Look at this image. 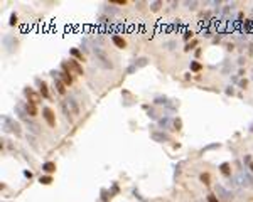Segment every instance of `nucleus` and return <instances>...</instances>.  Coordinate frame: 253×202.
<instances>
[{"mask_svg": "<svg viewBox=\"0 0 253 202\" xmlns=\"http://www.w3.org/2000/svg\"><path fill=\"white\" fill-rule=\"evenodd\" d=\"M42 172L44 173H54L56 172V164H54V162H46V164H42Z\"/></svg>", "mask_w": 253, "mask_h": 202, "instance_id": "11", "label": "nucleus"}, {"mask_svg": "<svg viewBox=\"0 0 253 202\" xmlns=\"http://www.w3.org/2000/svg\"><path fill=\"white\" fill-rule=\"evenodd\" d=\"M113 4H116V5H125L127 2H125V0H113Z\"/></svg>", "mask_w": 253, "mask_h": 202, "instance_id": "33", "label": "nucleus"}, {"mask_svg": "<svg viewBox=\"0 0 253 202\" xmlns=\"http://www.w3.org/2000/svg\"><path fill=\"white\" fill-rule=\"evenodd\" d=\"M61 108H63V113H64L66 115V118H69V115H71V110H69V104H68V101H63V103H61Z\"/></svg>", "mask_w": 253, "mask_h": 202, "instance_id": "17", "label": "nucleus"}, {"mask_svg": "<svg viewBox=\"0 0 253 202\" xmlns=\"http://www.w3.org/2000/svg\"><path fill=\"white\" fill-rule=\"evenodd\" d=\"M219 170H221V173H223V175H226V177L231 175V165L228 164V162H223V164L219 165Z\"/></svg>", "mask_w": 253, "mask_h": 202, "instance_id": "13", "label": "nucleus"}, {"mask_svg": "<svg viewBox=\"0 0 253 202\" xmlns=\"http://www.w3.org/2000/svg\"><path fill=\"white\" fill-rule=\"evenodd\" d=\"M26 108H27V113H29V116H35V115H37V104L27 103Z\"/></svg>", "mask_w": 253, "mask_h": 202, "instance_id": "14", "label": "nucleus"}, {"mask_svg": "<svg viewBox=\"0 0 253 202\" xmlns=\"http://www.w3.org/2000/svg\"><path fill=\"white\" fill-rule=\"evenodd\" d=\"M71 54H73L74 57H76L78 61H85V57H83V54L79 51H78V49H71Z\"/></svg>", "mask_w": 253, "mask_h": 202, "instance_id": "21", "label": "nucleus"}, {"mask_svg": "<svg viewBox=\"0 0 253 202\" xmlns=\"http://www.w3.org/2000/svg\"><path fill=\"white\" fill-rule=\"evenodd\" d=\"M191 35H193V32H186V34H184V39H189Z\"/></svg>", "mask_w": 253, "mask_h": 202, "instance_id": "36", "label": "nucleus"}, {"mask_svg": "<svg viewBox=\"0 0 253 202\" xmlns=\"http://www.w3.org/2000/svg\"><path fill=\"white\" fill-rule=\"evenodd\" d=\"M10 26H15V24H17V15H15V14H12V15H10V22H9Z\"/></svg>", "mask_w": 253, "mask_h": 202, "instance_id": "26", "label": "nucleus"}, {"mask_svg": "<svg viewBox=\"0 0 253 202\" xmlns=\"http://www.w3.org/2000/svg\"><path fill=\"white\" fill-rule=\"evenodd\" d=\"M174 126H176V130H180V126H182V121H180L179 118H176V120H174Z\"/></svg>", "mask_w": 253, "mask_h": 202, "instance_id": "27", "label": "nucleus"}, {"mask_svg": "<svg viewBox=\"0 0 253 202\" xmlns=\"http://www.w3.org/2000/svg\"><path fill=\"white\" fill-rule=\"evenodd\" d=\"M214 190H216V194L219 195V199H223V200H231V199H233V194L230 192V190L224 189L223 185H216Z\"/></svg>", "mask_w": 253, "mask_h": 202, "instance_id": "4", "label": "nucleus"}, {"mask_svg": "<svg viewBox=\"0 0 253 202\" xmlns=\"http://www.w3.org/2000/svg\"><path fill=\"white\" fill-rule=\"evenodd\" d=\"M152 140L157 142V143L169 142V135L167 133H160V131H154V133H152Z\"/></svg>", "mask_w": 253, "mask_h": 202, "instance_id": "7", "label": "nucleus"}, {"mask_svg": "<svg viewBox=\"0 0 253 202\" xmlns=\"http://www.w3.org/2000/svg\"><path fill=\"white\" fill-rule=\"evenodd\" d=\"M26 123H27V130H29L30 133H34V135H39V125L35 123V121H29V118L26 120Z\"/></svg>", "mask_w": 253, "mask_h": 202, "instance_id": "10", "label": "nucleus"}, {"mask_svg": "<svg viewBox=\"0 0 253 202\" xmlns=\"http://www.w3.org/2000/svg\"><path fill=\"white\" fill-rule=\"evenodd\" d=\"M42 118L49 126H56V115L51 108H42Z\"/></svg>", "mask_w": 253, "mask_h": 202, "instance_id": "2", "label": "nucleus"}, {"mask_svg": "<svg viewBox=\"0 0 253 202\" xmlns=\"http://www.w3.org/2000/svg\"><path fill=\"white\" fill-rule=\"evenodd\" d=\"M201 69H202V66L199 64L197 61H193V62H191V71H194V73H199Z\"/></svg>", "mask_w": 253, "mask_h": 202, "instance_id": "19", "label": "nucleus"}, {"mask_svg": "<svg viewBox=\"0 0 253 202\" xmlns=\"http://www.w3.org/2000/svg\"><path fill=\"white\" fill-rule=\"evenodd\" d=\"M199 179H201V182H202V184H209V180H211V175H209V173H201V177H199Z\"/></svg>", "mask_w": 253, "mask_h": 202, "instance_id": "22", "label": "nucleus"}, {"mask_svg": "<svg viewBox=\"0 0 253 202\" xmlns=\"http://www.w3.org/2000/svg\"><path fill=\"white\" fill-rule=\"evenodd\" d=\"M243 162H245V164H251V157H250V155H245V158H243Z\"/></svg>", "mask_w": 253, "mask_h": 202, "instance_id": "30", "label": "nucleus"}, {"mask_svg": "<svg viewBox=\"0 0 253 202\" xmlns=\"http://www.w3.org/2000/svg\"><path fill=\"white\" fill-rule=\"evenodd\" d=\"M66 101H68L69 106L73 108V115H78V111H79V110H78V104L74 103V99H66Z\"/></svg>", "mask_w": 253, "mask_h": 202, "instance_id": "20", "label": "nucleus"}, {"mask_svg": "<svg viewBox=\"0 0 253 202\" xmlns=\"http://www.w3.org/2000/svg\"><path fill=\"white\" fill-rule=\"evenodd\" d=\"M39 88H41V89H39V93H41V96H42V98H49V89H47V84H46V83L42 81Z\"/></svg>", "mask_w": 253, "mask_h": 202, "instance_id": "15", "label": "nucleus"}, {"mask_svg": "<svg viewBox=\"0 0 253 202\" xmlns=\"http://www.w3.org/2000/svg\"><path fill=\"white\" fill-rule=\"evenodd\" d=\"M250 170H251V172H253V162H251V164H250Z\"/></svg>", "mask_w": 253, "mask_h": 202, "instance_id": "38", "label": "nucleus"}, {"mask_svg": "<svg viewBox=\"0 0 253 202\" xmlns=\"http://www.w3.org/2000/svg\"><path fill=\"white\" fill-rule=\"evenodd\" d=\"M15 111H17V115H19L20 120H27V115H29V113H27V108L22 103H19L17 106H15Z\"/></svg>", "mask_w": 253, "mask_h": 202, "instance_id": "8", "label": "nucleus"}, {"mask_svg": "<svg viewBox=\"0 0 253 202\" xmlns=\"http://www.w3.org/2000/svg\"><path fill=\"white\" fill-rule=\"evenodd\" d=\"M160 5H162V2H152V4H150V10H152V12H157V10L160 9Z\"/></svg>", "mask_w": 253, "mask_h": 202, "instance_id": "23", "label": "nucleus"}, {"mask_svg": "<svg viewBox=\"0 0 253 202\" xmlns=\"http://www.w3.org/2000/svg\"><path fill=\"white\" fill-rule=\"evenodd\" d=\"M187 5L191 7V9H194V7H196V2H187Z\"/></svg>", "mask_w": 253, "mask_h": 202, "instance_id": "35", "label": "nucleus"}, {"mask_svg": "<svg viewBox=\"0 0 253 202\" xmlns=\"http://www.w3.org/2000/svg\"><path fill=\"white\" fill-rule=\"evenodd\" d=\"M160 125H162V126H167V125H169V120H167V118H162V120H160Z\"/></svg>", "mask_w": 253, "mask_h": 202, "instance_id": "31", "label": "nucleus"}, {"mask_svg": "<svg viewBox=\"0 0 253 202\" xmlns=\"http://www.w3.org/2000/svg\"><path fill=\"white\" fill-rule=\"evenodd\" d=\"M24 95L27 96V103H34V104H39V101H41V93H35L32 88H26L24 89Z\"/></svg>", "mask_w": 253, "mask_h": 202, "instance_id": "3", "label": "nucleus"}, {"mask_svg": "<svg viewBox=\"0 0 253 202\" xmlns=\"http://www.w3.org/2000/svg\"><path fill=\"white\" fill-rule=\"evenodd\" d=\"M137 66H135V64H132V66H128V68H127V74H133V73H135V71H137Z\"/></svg>", "mask_w": 253, "mask_h": 202, "instance_id": "25", "label": "nucleus"}, {"mask_svg": "<svg viewBox=\"0 0 253 202\" xmlns=\"http://www.w3.org/2000/svg\"><path fill=\"white\" fill-rule=\"evenodd\" d=\"M24 177H27V179H32V172H29V170H24Z\"/></svg>", "mask_w": 253, "mask_h": 202, "instance_id": "32", "label": "nucleus"}, {"mask_svg": "<svg viewBox=\"0 0 253 202\" xmlns=\"http://www.w3.org/2000/svg\"><path fill=\"white\" fill-rule=\"evenodd\" d=\"M214 148H219V143H211V145L204 146V148H202V153H204V152H209V150H214Z\"/></svg>", "mask_w": 253, "mask_h": 202, "instance_id": "24", "label": "nucleus"}, {"mask_svg": "<svg viewBox=\"0 0 253 202\" xmlns=\"http://www.w3.org/2000/svg\"><path fill=\"white\" fill-rule=\"evenodd\" d=\"M112 41H113V44H115L118 49H125V47H127V42H125V39L122 37V35H113Z\"/></svg>", "mask_w": 253, "mask_h": 202, "instance_id": "9", "label": "nucleus"}, {"mask_svg": "<svg viewBox=\"0 0 253 202\" xmlns=\"http://www.w3.org/2000/svg\"><path fill=\"white\" fill-rule=\"evenodd\" d=\"M133 64L137 66V68H143V66L149 64V59H147V57H138V59L133 62Z\"/></svg>", "mask_w": 253, "mask_h": 202, "instance_id": "16", "label": "nucleus"}, {"mask_svg": "<svg viewBox=\"0 0 253 202\" xmlns=\"http://www.w3.org/2000/svg\"><path fill=\"white\" fill-rule=\"evenodd\" d=\"M54 88H56V91L59 93V95H66V84L63 81H59V79H54Z\"/></svg>", "mask_w": 253, "mask_h": 202, "instance_id": "12", "label": "nucleus"}, {"mask_svg": "<svg viewBox=\"0 0 253 202\" xmlns=\"http://www.w3.org/2000/svg\"><path fill=\"white\" fill-rule=\"evenodd\" d=\"M208 202H219V200L214 197V195H209V197H208Z\"/></svg>", "mask_w": 253, "mask_h": 202, "instance_id": "34", "label": "nucleus"}, {"mask_svg": "<svg viewBox=\"0 0 253 202\" xmlns=\"http://www.w3.org/2000/svg\"><path fill=\"white\" fill-rule=\"evenodd\" d=\"M251 131H253V128H251Z\"/></svg>", "mask_w": 253, "mask_h": 202, "instance_id": "39", "label": "nucleus"}, {"mask_svg": "<svg viewBox=\"0 0 253 202\" xmlns=\"http://www.w3.org/2000/svg\"><path fill=\"white\" fill-rule=\"evenodd\" d=\"M4 130L5 131H12V133H15L19 137V135L22 133V130H20V125H19L17 121H14L12 118H4Z\"/></svg>", "mask_w": 253, "mask_h": 202, "instance_id": "1", "label": "nucleus"}, {"mask_svg": "<svg viewBox=\"0 0 253 202\" xmlns=\"http://www.w3.org/2000/svg\"><path fill=\"white\" fill-rule=\"evenodd\" d=\"M101 200H103V202H108V195H106V190H101Z\"/></svg>", "mask_w": 253, "mask_h": 202, "instance_id": "28", "label": "nucleus"}, {"mask_svg": "<svg viewBox=\"0 0 253 202\" xmlns=\"http://www.w3.org/2000/svg\"><path fill=\"white\" fill-rule=\"evenodd\" d=\"M39 182L42 185H49L52 182V177L51 175H41V179H39Z\"/></svg>", "mask_w": 253, "mask_h": 202, "instance_id": "18", "label": "nucleus"}, {"mask_svg": "<svg viewBox=\"0 0 253 202\" xmlns=\"http://www.w3.org/2000/svg\"><path fill=\"white\" fill-rule=\"evenodd\" d=\"M240 86H241V88H246V79H245V81H241V83H240Z\"/></svg>", "mask_w": 253, "mask_h": 202, "instance_id": "37", "label": "nucleus"}, {"mask_svg": "<svg viewBox=\"0 0 253 202\" xmlns=\"http://www.w3.org/2000/svg\"><path fill=\"white\" fill-rule=\"evenodd\" d=\"M94 54H96V57H98L100 64L103 66L105 69H112V68H113V64L108 61V57L105 56V52H101V51H98V49H96V51H94Z\"/></svg>", "mask_w": 253, "mask_h": 202, "instance_id": "5", "label": "nucleus"}, {"mask_svg": "<svg viewBox=\"0 0 253 202\" xmlns=\"http://www.w3.org/2000/svg\"><path fill=\"white\" fill-rule=\"evenodd\" d=\"M68 66H69V69H71V71H74L76 74H83V68H81V64H79V61L69 59V61H68Z\"/></svg>", "mask_w": 253, "mask_h": 202, "instance_id": "6", "label": "nucleus"}, {"mask_svg": "<svg viewBox=\"0 0 253 202\" xmlns=\"http://www.w3.org/2000/svg\"><path fill=\"white\" fill-rule=\"evenodd\" d=\"M155 103H157V104H164V103H165V98L159 96V98H155Z\"/></svg>", "mask_w": 253, "mask_h": 202, "instance_id": "29", "label": "nucleus"}]
</instances>
